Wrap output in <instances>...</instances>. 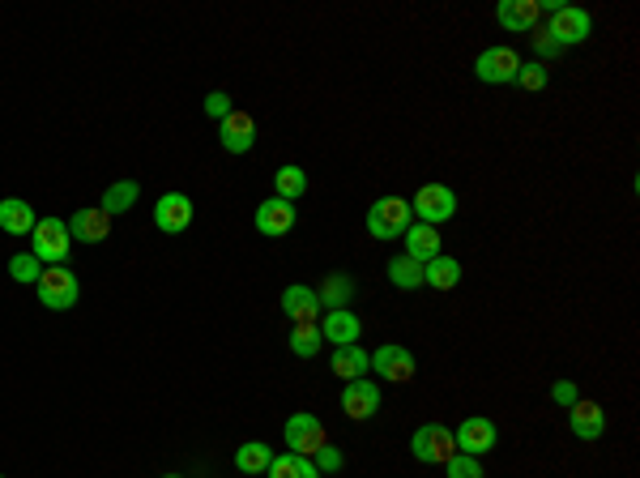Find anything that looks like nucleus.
Listing matches in <instances>:
<instances>
[{
	"label": "nucleus",
	"mask_w": 640,
	"mask_h": 478,
	"mask_svg": "<svg viewBox=\"0 0 640 478\" xmlns=\"http://www.w3.org/2000/svg\"><path fill=\"white\" fill-rule=\"evenodd\" d=\"M372 368H376V376L393 380V385H406V380H414V372H419V363H414V355L406 346L389 342V346H380L372 355Z\"/></svg>",
	"instance_id": "obj_9"
},
{
	"label": "nucleus",
	"mask_w": 640,
	"mask_h": 478,
	"mask_svg": "<svg viewBox=\"0 0 640 478\" xmlns=\"http://www.w3.org/2000/svg\"><path fill=\"white\" fill-rule=\"evenodd\" d=\"M231 111H235V103H231V94H227V90H214V94H205V116H214V120L222 124V120L231 116Z\"/></svg>",
	"instance_id": "obj_33"
},
{
	"label": "nucleus",
	"mask_w": 640,
	"mask_h": 478,
	"mask_svg": "<svg viewBox=\"0 0 640 478\" xmlns=\"http://www.w3.org/2000/svg\"><path fill=\"white\" fill-rule=\"evenodd\" d=\"M517 73H521V56L512 47H487L474 60V77L487 86H508V82H517Z\"/></svg>",
	"instance_id": "obj_6"
},
{
	"label": "nucleus",
	"mask_w": 640,
	"mask_h": 478,
	"mask_svg": "<svg viewBox=\"0 0 640 478\" xmlns=\"http://www.w3.org/2000/svg\"><path fill=\"white\" fill-rule=\"evenodd\" d=\"M35 291H39V304L43 308H52V312H69L77 304V295H82V286H77V274L69 265H47L39 282H35Z\"/></svg>",
	"instance_id": "obj_1"
},
{
	"label": "nucleus",
	"mask_w": 640,
	"mask_h": 478,
	"mask_svg": "<svg viewBox=\"0 0 640 478\" xmlns=\"http://www.w3.org/2000/svg\"><path fill=\"white\" fill-rule=\"evenodd\" d=\"M551 402H559L564 410H572L576 402H581V389H576L572 380H555V385H551Z\"/></svg>",
	"instance_id": "obj_37"
},
{
	"label": "nucleus",
	"mask_w": 640,
	"mask_h": 478,
	"mask_svg": "<svg viewBox=\"0 0 640 478\" xmlns=\"http://www.w3.org/2000/svg\"><path fill=\"white\" fill-rule=\"evenodd\" d=\"M568 427H572V436H581V440H598L606 432V414H602L598 402L581 397V402L568 410Z\"/></svg>",
	"instance_id": "obj_20"
},
{
	"label": "nucleus",
	"mask_w": 640,
	"mask_h": 478,
	"mask_svg": "<svg viewBox=\"0 0 640 478\" xmlns=\"http://www.w3.org/2000/svg\"><path fill=\"white\" fill-rule=\"evenodd\" d=\"M329 372L333 376H342L346 385L350 380H359V376H367L372 372V355L359 346V342H350V346H333V355H329Z\"/></svg>",
	"instance_id": "obj_18"
},
{
	"label": "nucleus",
	"mask_w": 640,
	"mask_h": 478,
	"mask_svg": "<svg viewBox=\"0 0 640 478\" xmlns=\"http://www.w3.org/2000/svg\"><path fill=\"white\" fill-rule=\"evenodd\" d=\"M410 453H414V461H423V466H444V461L457 453V440L444 423H423L419 432L410 436Z\"/></svg>",
	"instance_id": "obj_4"
},
{
	"label": "nucleus",
	"mask_w": 640,
	"mask_h": 478,
	"mask_svg": "<svg viewBox=\"0 0 640 478\" xmlns=\"http://www.w3.org/2000/svg\"><path fill=\"white\" fill-rule=\"evenodd\" d=\"M320 346H325V338H320V325H295L291 329V350H295L299 359L320 355Z\"/></svg>",
	"instance_id": "obj_30"
},
{
	"label": "nucleus",
	"mask_w": 640,
	"mask_h": 478,
	"mask_svg": "<svg viewBox=\"0 0 640 478\" xmlns=\"http://www.w3.org/2000/svg\"><path fill=\"white\" fill-rule=\"evenodd\" d=\"M303 193H308V171L303 167H295V163H286V167H278L274 171V197H282V201H299Z\"/></svg>",
	"instance_id": "obj_25"
},
{
	"label": "nucleus",
	"mask_w": 640,
	"mask_h": 478,
	"mask_svg": "<svg viewBox=\"0 0 640 478\" xmlns=\"http://www.w3.org/2000/svg\"><path fill=\"white\" fill-rule=\"evenodd\" d=\"M410 214H419L427 227H440V222H448L457 214V193L448 184H423L410 201Z\"/></svg>",
	"instance_id": "obj_5"
},
{
	"label": "nucleus",
	"mask_w": 640,
	"mask_h": 478,
	"mask_svg": "<svg viewBox=\"0 0 640 478\" xmlns=\"http://www.w3.org/2000/svg\"><path fill=\"white\" fill-rule=\"evenodd\" d=\"M589 30H594V18H589L585 9H576V5H559V9L551 13L547 35H551L559 47H572V43H585V39H589Z\"/></svg>",
	"instance_id": "obj_8"
},
{
	"label": "nucleus",
	"mask_w": 640,
	"mask_h": 478,
	"mask_svg": "<svg viewBox=\"0 0 640 478\" xmlns=\"http://www.w3.org/2000/svg\"><path fill=\"white\" fill-rule=\"evenodd\" d=\"M9 274H13V282L35 286V282H39V274H43V265H39L35 252H18V257L9 261Z\"/></svg>",
	"instance_id": "obj_31"
},
{
	"label": "nucleus",
	"mask_w": 640,
	"mask_h": 478,
	"mask_svg": "<svg viewBox=\"0 0 640 478\" xmlns=\"http://www.w3.org/2000/svg\"><path fill=\"white\" fill-rule=\"evenodd\" d=\"M269 478H320V470L312 466V457H299V453H278L269 461Z\"/></svg>",
	"instance_id": "obj_26"
},
{
	"label": "nucleus",
	"mask_w": 640,
	"mask_h": 478,
	"mask_svg": "<svg viewBox=\"0 0 640 478\" xmlns=\"http://www.w3.org/2000/svg\"><path fill=\"white\" fill-rule=\"evenodd\" d=\"M218 141H222V150L227 154H248L256 146V120L248 116V111H231L227 120L218 124Z\"/></svg>",
	"instance_id": "obj_12"
},
{
	"label": "nucleus",
	"mask_w": 640,
	"mask_h": 478,
	"mask_svg": "<svg viewBox=\"0 0 640 478\" xmlns=\"http://www.w3.org/2000/svg\"><path fill=\"white\" fill-rule=\"evenodd\" d=\"M517 86L521 90H542V86H547V65H538V60H534V65H521Z\"/></svg>",
	"instance_id": "obj_34"
},
{
	"label": "nucleus",
	"mask_w": 640,
	"mask_h": 478,
	"mask_svg": "<svg viewBox=\"0 0 640 478\" xmlns=\"http://www.w3.org/2000/svg\"><path fill=\"white\" fill-rule=\"evenodd\" d=\"M286 444H291V453H299V457H312L320 444H329V436H325V423L316 419V414H308V410H299V414H291L286 419Z\"/></svg>",
	"instance_id": "obj_7"
},
{
	"label": "nucleus",
	"mask_w": 640,
	"mask_h": 478,
	"mask_svg": "<svg viewBox=\"0 0 640 478\" xmlns=\"http://www.w3.org/2000/svg\"><path fill=\"white\" fill-rule=\"evenodd\" d=\"M389 282L397 286V291H419V286H423V265L402 252V257L389 261Z\"/></svg>",
	"instance_id": "obj_28"
},
{
	"label": "nucleus",
	"mask_w": 640,
	"mask_h": 478,
	"mask_svg": "<svg viewBox=\"0 0 640 478\" xmlns=\"http://www.w3.org/2000/svg\"><path fill=\"white\" fill-rule=\"evenodd\" d=\"M192 222V201L184 193H163L154 205V227L167 231V235H180Z\"/></svg>",
	"instance_id": "obj_16"
},
{
	"label": "nucleus",
	"mask_w": 640,
	"mask_h": 478,
	"mask_svg": "<svg viewBox=\"0 0 640 478\" xmlns=\"http://www.w3.org/2000/svg\"><path fill=\"white\" fill-rule=\"evenodd\" d=\"M453 440H457V453H466V457H483V453H491L495 449V440H500V432H495V423L491 419H466L453 432Z\"/></svg>",
	"instance_id": "obj_11"
},
{
	"label": "nucleus",
	"mask_w": 640,
	"mask_h": 478,
	"mask_svg": "<svg viewBox=\"0 0 640 478\" xmlns=\"http://www.w3.org/2000/svg\"><path fill=\"white\" fill-rule=\"evenodd\" d=\"M0 478H5V474H0Z\"/></svg>",
	"instance_id": "obj_39"
},
{
	"label": "nucleus",
	"mask_w": 640,
	"mask_h": 478,
	"mask_svg": "<svg viewBox=\"0 0 640 478\" xmlns=\"http://www.w3.org/2000/svg\"><path fill=\"white\" fill-rule=\"evenodd\" d=\"M69 235L82 239V244H103V239L111 235V218L99 210V205H90V210H77L69 218Z\"/></svg>",
	"instance_id": "obj_19"
},
{
	"label": "nucleus",
	"mask_w": 640,
	"mask_h": 478,
	"mask_svg": "<svg viewBox=\"0 0 640 478\" xmlns=\"http://www.w3.org/2000/svg\"><path fill=\"white\" fill-rule=\"evenodd\" d=\"M320 308L333 312V308H346L350 295H355V282H350L346 274H325V286H320Z\"/></svg>",
	"instance_id": "obj_27"
},
{
	"label": "nucleus",
	"mask_w": 640,
	"mask_h": 478,
	"mask_svg": "<svg viewBox=\"0 0 640 478\" xmlns=\"http://www.w3.org/2000/svg\"><path fill=\"white\" fill-rule=\"evenodd\" d=\"M406 257H414L419 265H427V261H436L440 252H444V244H440V231L436 227H427V222H419V227H406Z\"/></svg>",
	"instance_id": "obj_21"
},
{
	"label": "nucleus",
	"mask_w": 640,
	"mask_h": 478,
	"mask_svg": "<svg viewBox=\"0 0 640 478\" xmlns=\"http://www.w3.org/2000/svg\"><path fill=\"white\" fill-rule=\"evenodd\" d=\"M35 205L22 201V197H5L0 201V231H9V235H30L35 231Z\"/></svg>",
	"instance_id": "obj_22"
},
{
	"label": "nucleus",
	"mask_w": 640,
	"mask_h": 478,
	"mask_svg": "<svg viewBox=\"0 0 640 478\" xmlns=\"http://www.w3.org/2000/svg\"><path fill=\"white\" fill-rule=\"evenodd\" d=\"M530 43H534V52H538V65H547V60H555L559 52H564V47H559V43L547 35V30H534Z\"/></svg>",
	"instance_id": "obj_36"
},
{
	"label": "nucleus",
	"mask_w": 640,
	"mask_h": 478,
	"mask_svg": "<svg viewBox=\"0 0 640 478\" xmlns=\"http://www.w3.org/2000/svg\"><path fill=\"white\" fill-rule=\"evenodd\" d=\"M35 257H39V265L47 261V265H64L69 261V244H73V235H69V222L64 218H39L35 222Z\"/></svg>",
	"instance_id": "obj_3"
},
{
	"label": "nucleus",
	"mask_w": 640,
	"mask_h": 478,
	"mask_svg": "<svg viewBox=\"0 0 640 478\" xmlns=\"http://www.w3.org/2000/svg\"><path fill=\"white\" fill-rule=\"evenodd\" d=\"M282 312L291 316V325H316V316L325 312V308H320L316 286L295 282V286H286V291H282Z\"/></svg>",
	"instance_id": "obj_13"
},
{
	"label": "nucleus",
	"mask_w": 640,
	"mask_h": 478,
	"mask_svg": "<svg viewBox=\"0 0 640 478\" xmlns=\"http://www.w3.org/2000/svg\"><path fill=\"white\" fill-rule=\"evenodd\" d=\"M256 231L261 235H269V239H278V235H286L295 227V205L291 201H282V197H269V201H261L256 205Z\"/></svg>",
	"instance_id": "obj_14"
},
{
	"label": "nucleus",
	"mask_w": 640,
	"mask_h": 478,
	"mask_svg": "<svg viewBox=\"0 0 640 478\" xmlns=\"http://www.w3.org/2000/svg\"><path fill=\"white\" fill-rule=\"evenodd\" d=\"M269 461H274V449H269V444H261V440L239 444V453H235V466L244 470V474H265Z\"/></svg>",
	"instance_id": "obj_29"
},
{
	"label": "nucleus",
	"mask_w": 640,
	"mask_h": 478,
	"mask_svg": "<svg viewBox=\"0 0 640 478\" xmlns=\"http://www.w3.org/2000/svg\"><path fill=\"white\" fill-rule=\"evenodd\" d=\"M312 466H316L320 474H333V470H342V453L333 449V444H320V449L312 453Z\"/></svg>",
	"instance_id": "obj_35"
},
{
	"label": "nucleus",
	"mask_w": 640,
	"mask_h": 478,
	"mask_svg": "<svg viewBox=\"0 0 640 478\" xmlns=\"http://www.w3.org/2000/svg\"><path fill=\"white\" fill-rule=\"evenodd\" d=\"M538 18H542V5L538 0H500V9H495V22L512 35H521V30H538Z\"/></svg>",
	"instance_id": "obj_17"
},
{
	"label": "nucleus",
	"mask_w": 640,
	"mask_h": 478,
	"mask_svg": "<svg viewBox=\"0 0 640 478\" xmlns=\"http://www.w3.org/2000/svg\"><path fill=\"white\" fill-rule=\"evenodd\" d=\"M137 197H141V184H137V180H116V184H111L107 193H103V205H99V210H103L107 218L128 214V210L137 205Z\"/></svg>",
	"instance_id": "obj_24"
},
{
	"label": "nucleus",
	"mask_w": 640,
	"mask_h": 478,
	"mask_svg": "<svg viewBox=\"0 0 640 478\" xmlns=\"http://www.w3.org/2000/svg\"><path fill=\"white\" fill-rule=\"evenodd\" d=\"M163 478H184V474H163Z\"/></svg>",
	"instance_id": "obj_38"
},
{
	"label": "nucleus",
	"mask_w": 640,
	"mask_h": 478,
	"mask_svg": "<svg viewBox=\"0 0 640 478\" xmlns=\"http://www.w3.org/2000/svg\"><path fill=\"white\" fill-rule=\"evenodd\" d=\"M342 410H346V419H355V423L376 419V410H380V389H376V380H367V376L350 380V385L342 389Z\"/></svg>",
	"instance_id": "obj_10"
},
{
	"label": "nucleus",
	"mask_w": 640,
	"mask_h": 478,
	"mask_svg": "<svg viewBox=\"0 0 640 478\" xmlns=\"http://www.w3.org/2000/svg\"><path fill=\"white\" fill-rule=\"evenodd\" d=\"M444 470H448V478H487L483 474V461L466 457V453H453V457L444 461Z\"/></svg>",
	"instance_id": "obj_32"
},
{
	"label": "nucleus",
	"mask_w": 640,
	"mask_h": 478,
	"mask_svg": "<svg viewBox=\"0 0 640 478\" xmlns=\"http://www.w3.org/2000/svg\"><path fill=\"white\" fill-rule=\"evenodd\" d=\"M359 333H363V321L350 308H333L320 316V338L329 346H350V342H359Z\"/></svg>",
	"instance_id": "obj_15"
},
{
	"label": "nucleus",
	"mask_w": 640,
	"mask_h": 478,
	"mask_svg": "<svg viewBox=\"0 0 640 478\" xmlns=\"http://www.w3.org/2000/svg\"><path fill=\"white\" fill-rule=\"evenodd\" d=\"M461 282V261L457 257H440L423 265V286H436V291H453V286Z\"/></svg>",
	"instance_id": "obj_23"
},
{
	"label": "nucleus",
	"mask_w": 640,
	"mask_h": 478,
	"mask_svg": "<svg viewBox=\"0 0 640 478\" xmlns=\"http://www.w3.org/2000/svg\"><path fill=\"white\" fill-rule=\"evenodd\" d=\"M410 227V201L406 197H380L367 210V231L372 239H402Z\"/></svg>",
	"instance_id": "obj_2"
}]
</instances>
